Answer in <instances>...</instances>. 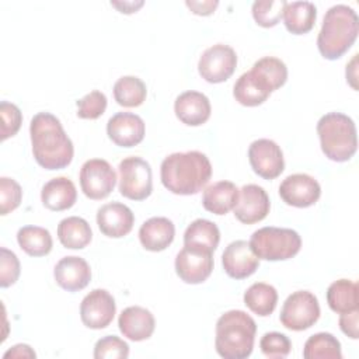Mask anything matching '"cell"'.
<instances>
[{"label":"cell","mask_w":359,"mask_h":359,"mask_svg":"<svg viewBox=\"0 0 359 359\" xmlns=\"http://www.w3.org/2000/svg\"><path fill=\"white\" fill-rule=\"evenodd\" d=\"M29 136L34 158L45 170H62L72 163L73 143L60 121L50 112H38L32 116Z\"/></svg>","instance_id":"1"},{"label":"cell","mask_w":359,"mask_h":359,"mask_svg":"<svg viewBox=\"0 0 359 359\" xmlns=\"http://www.w3.org/2000/svg\"><path fill=\"white\" fill-rule=\"evenodd\" d=\"M163 185L175 195H195L212 177V164L206 154L191 150L167 156L160 167Z\"/></svg>","instance_id":"2"},{"label":"cell","mask_w":359,"mask_h":359,"mask_svg":"<svg viewBox=\"0 0 359 359\" xmlns=\"http://www.w3.org/2000/svg\"><path fill=\"white\" fill-rule=\"evenodd\" d=\"M359 32L356 11L346 4H335L325 11L317 36V48L328 60L339 59L353 45Z\"/></svg>","instance_id":"3"},{"label":"cell","mask_w":359,"mask_h":359,"mask_svg":"<svg viewBox=\"0 0 359 359\" xmlns=\"http://www.w3.org/2000/svg\"><path fill=\"white\" fill-rule=\"evenodd\" d=\"M257 324L243 310H229L216 323V352L224 359H245L252 353Z\"/></svg>","instance_id":"4"},{"label":"cell","mask_w":359,"mask_h":359,"mask_svg":"<svg viewBox=\"0 0 359 359\" xmlns=\"http://www.w3.org/2000/svg\"><path fill=\"white\" fill-rule=\"evenodd\" d=\"M321 150L332 161L344 163L353 157L358 149L356 125L342 112H328L317 122Z\"/></svg>","instance_id":"5"},{"label":"cell","mask_w":359,"mask_h":359,"mask_svg":"<svg viewBox=\"0 0 359 359\" xmlns=\"http://www.w3.org/2000/svg\"><path fill=\"white\" fill-rule=\"evenodd\" d=\"M250 245L259 259L285 261L293 258L302 247V238L296 230L266 226L255 230Z\"/></svg>","instance_id":"6"},{"label":"cell","mask_w":359,"mask_h":359,"mask_svg":"<svg viewBox=\"0 0 359 359\" xmlns=\"http://www.w3.org/2000/svg\"><path fill=\"white\" fill-rule=\"evenodd\" d=\"M119 192L132 201H143L153 191L151 167L137 156L123 158L119 165Z\"/></svg>","instance_id":"7"},{"label":"cell","mask_w":359,"mask_h":359,"mask_svg":"<svg viewBox=\"0 0 359 359\" xmlns=\"http://www.w3.org/2000/svg\"><path fill=\"white\" fill-rule=\"evenodd\" d=\"M320 317L317 297L309 290H297L285 300L279 320L282 325L292 331H304L314 325Z\"/></svg>","instance_id":"8"},{"label":"cell","mask_w":359,"mask_h":359,"mask_svg":"<svg viewBox=\"0 0 359 359\" xmlns=\"http://www.w3.org/2000/svg\"><path fill=\"white\" fill-rule=\"evenodd\" d=\"M79 180L83 194L90 199L98 201L114 191L116 174L107 160L91 158L81 165Z\"/></svg>","instance_id":"9"},{"label":"cell","mask_w":359,"mask_h":359,"mask_svg":"<svg viewBox=\"0 0 359 359\" xmlns=\"http://www.w3.org/2000/svg\"><path fill=\"white\" fill-rule=\"evenodd\" d=\"M237 66L236 50L224 43L208 48L198 62V72L208 83H223L231 77Z\"/></svg>","instance_id":"10"},{"label":"cell","mask_w":359,"mask_h":359,"mask_svg":"<svg viewBox=\"0 0 359 359\" xmlns=\"http://www.w3.org/2000/svg\"><path fill=\"white\" fill-rule=\"evenodd\" d=\"M116 304L112 294L105 289H94L84 296L80 304V318L91 330L108 327L115 316Z\"/></svg>","instance_id":"11"},{"label":"cell","mask_w":359,"mask_h":359,"mask_svg":"<svg viewBox=\"0 0 359 359\" xmlns=\"http://www.w3.org/2000/svg\"><path fill=\"white\" fill-rule=\"evenodd\" d=\"M213 252L187 247L175 257V272L181 280L191 285L205 282L213 271Z\"/></svg>","instance_id":"12"},{"label":"cell","mask_w":359,"mask_h":359,"mask_svg":"<svg viewBox=\"0 0 359 359\" xmlns=\"http://www.w3.org/2000/svg\"><path fill=\"white\" fill-rule=\"evenodd\" d=\"M248 160L255 174L265 180L279 177L285 168L283 153L271 139H257L248 147Z\"/></svg>","instance_id":"13"},{"label":"cell","mask_w":359,"mask_h":359,"mask_svg":"<svg viewBox=\"0 0 359 359\" xmlns=\"http://www.w3.org/2000/svg\"><path fill=\"white\" fill-rule=\"evenodd\" d=\"M279 195L285 203L294 208H309L314 205L320 195L318 181L304 172L287 175L279 185Z\"/></svg>","instance_id":"14"},{"label":"cell","mask_w":359,"mask_h":359,"mask_svg":"<svg viewBox=\"0 0 359 359\" xmlns=\"http://www.w3.org/2000/svg\"><path fill=\"white\" fill-rule=\"evenodd\" d=\"M271 209L266 191L257 184H247L238 189V199L233 208L234 216L244 224L264 220Z\"/></svg>","instance_id":"15"},{"label":"cell","mask_w":359,"mask_h":359,"mask_svg":"<svg viewBox=\"0 0 359 359\" xmlns=\"http://www.w3.org/2000/svg\"><path fill=\"white\" fill-rule=\"evenodd\" d=\"M222 264L230 278L245 279L258 269L259 258L254 254L248 241L236 240L224 248Z\"/></svg>","instance_id":"16"},{"label":"cell","mask_w":359,"mask_h":359,"mask_svg":"<svg viewBox=\"0 0 359 359\" xmlns=\"http://www.w3.org/2000/svg\"><path fill=\"white\" fill-rule=\"evenodd\" d=\"M143 119L132 112H118L107 122L108 137L121 147H133L144 137Z\"/></svg>","instance_id":"17"},{"label":"cell","mask_w":359,"mask_h":359,"mask_svg":"<svg viewBox=\"0 0 359 359\" xmlns=\"http://www.w3.org/2000/svg\"><path fill=\"white\" fill-rule=\"evenodd\" d=\"M135 215L121 202H109L97 210V224L101 233L111 238H121L130 233Z\"/></svg>","instance_id":"18"},{"label":"cell","mask_w":359,"mask_h":359,"mask_svg":"<svg viewBox=\"0 0 359 359\" xmlns=\"http://www.w3.org/2000/svg\"><path fill=\"white\" fill-rule=\"evenodd\" d=\"M56 283L67 292H79L91 280V269L88 262L76 255L63 257L53 269Z\"/></svg>","instance_id":"19"},{"label":"cell","mask_w":359,"mask_h":359,"mask_svg":"<svg viewBox=\"0 0 359 359\" xmlns=\"http://www.w3.org/2000/svg\"><path fill=\"white\" fill-rule=\"evenodd\" d=\"M177 118L188 126H199L205 123L212 112L209 98L199 91H184L174 102Z\"/></svg>","instance_id":"20"},{"label":"cell","mask_w":359,"mask_h":359,"mask_svg":"<svg viewBox=\"0 0 359 359\" xmlns=\"http://www.w3.org/2000/svg\"><path fill=\"white\" fill-rule=\"evenodd\" d=\"M119 331L130 341L139 342L149 339L156 327L154 316L144 307L130 306L122 310L118 318Z\"/></svg>","instance_id":"21"},{"label":"cell","mask_w":359,"mask_h":359,"mask_svg":"<svg viewBox=\"0 0 359 359\" xmlns=\"http://www.w3.org/2000/svg\"><path fill=\"white\" fill-rule=\"evenodd\" d=\"M175 226L163 216L150 217L139 229V240L142 245L153 252L165 250L174 240Z\"/></svg>","instance_id":"22"},{"label":"cell","mask_w":359,"mask_h":359,"mask_svg":"<svg viewBox=\"0 0 359 359\" xmlns=\"http://www.w3.org/2000/svg\"><path fill=\"white\" fill-rule=\"evenodd\" d=\"M77 199V191L72 180L67 177H56L49 180L41 191L43 206L53 212L70 209Z\"/></svg>","instance_id":"23"},{"label":"cell","mask_w":359,"mask_h":359,"mask_svg":"<svg viewBox=\"0 0 359 359\" xmlns=\"http://www.w3.org/2000/svg\"><path fill=\"white\" fill-rule=\"evenodd\" d=\"M238 188L231 181H217L208 185L202 195L203 208L215 215L229 213L237 203Z\"/></svg>","instance_id":"24"},{"label":"cell","mask_w":359,"mask_h":359,"mask_svg":"<svg viewBox=\"0 0 359 359\" xmlns=\"http://www.w3.org/2000/svg\"><path fill=\"white\" fill-rule=\"evenodd\" d=\"M282 17L289 32L302 35L307 34L314 27L317 8L311 1H286Z\"/></svg>","instance_id":"25"},{"label":"cell","mask_w":359,"mask_h":359,"mask_svg":"<svg viewBox=\"0 0 359 359\" xmlns=\"http://www.w3.org/2000/svg\"><path fill=\"white\" fill-rule=\"evenodd\" d=\"M57 238L65 248L81 250L90 244L93 231L86 219L79 216H69L59 222Z\"/></svg>","instance_id":"26"},{"label":"cell","mask_w":359,"mask_h":359,"mask_svg":"<svg viewBox=\"0 0 359 359\" xmlns=\"http://www.w3.org/2000/svg\"><path fill=\"white\" fill-rule=\"evenodd\" d=\"M268 86L251 70L243 73L233 87V95L244 107L261 105L269 97Z\"/></svg>","instance_id":"27"},{"label":"cell","mask_w":359,"mask_h":359,"mask_svg":"<svg viewBox=\"0 0 359 359\" xmlns=\"http://www.w3.org/2000/svg\"><path fill=\"white\" fill-rule=\"evenodd\" d=\"M220 241L219 227L208 219L194 220L184 233V245L213 252Z\"/></svg>","instance_id":"28"},{"label":"cell","mask_w":359,"mask_h":359,"mask_svg":"<svg viewBox=\"0 0 359 359\" xmlns=\"http://www.w3.org/2000/svg\"><path fill=\"white\" fill-rule=\"evenodd\" d=\"M327 303L338 314L359 309L358 285L349 279H338L327 289Z\"/></svg>","instance_id":"29"},{"label":"cell","mask_w":359,"mask_h":359,"mask_svg":"<svg viewBox=\"0 0 359 359\" xmlns=\"http://www.w3.org/2000/svg\"><path fill=\"white\" fill-rule=\"evenodd\" d=\"M278 303L276 289L265 282H255L244 292V304L257 316L268 317Z\"/></svg>","instance_id":"30"},{"label":"cell","mask_w":359,"mask_h":359,"mask_svg":"<svg viewBox=\"0 0 359 359\" xmlns=\"http://www.w3.org/2000/svg\"><path fill=\"white\" fill-rule=\"evenodd\" d=\"M17 241L21 250L31 257L48 255L53 245L49 230L39 226L21 227L17 233Z\"/></svg>","instance_id":"31"},{"label":"cell","mask_w":359,"mask_h":359,"mask_svg":"<svg viewBox=\"0 0 359 359\" xmlns=\"http://www.w3.org/2000/svg\"><path fill=\"white\" fill-rule=\"evenodd\" d=\"M146 84L136 76H122L114 84V98L122 107H139L146 100Z\"/></svg>","instance_id":"32"},{"label":"cell","mask_w":359,"mask_h":359,"mask_svg":"<svg viewBox=\"0 0 359 359\" xmlns=\"http://www.w3.org/2000/svg\"><path fill=\"white\" fill-rule=\"evenodd\" d=\"M304 359H341V344L330 332H317L304 344L303 348Z\"/></svg>","instance_id":"33"},{"label":"cell","mask_w":359,"mask_h":359,"mask_svg":"<svg viewBox=\"0 0 359 359\" xmlns=\"http://www.w3.org/2000/svg\"><path fill=\"white\" fill-rule=\"evenodd\" d=\"M272 91L282 87L287 80V67L283 60L275 56H264L258 59L251 69Z\"/></svg>","instance_id":"34"},{"label":"cell","mask_w":359,"mask_h":359,"mask_svg":"<svg viewBox=\"0 0 359 359\" xmlns=\"http://www.w3.org/2000/svg\"><path fill=\"white\" fill-rule=\"evenodd\" d=\"M285 3H286L285 0L254 1L251 10H252V17H254L255 22L265 28L275 27L282 18Z\"/></svg>","instance_id":"35"},{"label":"cell","mask_w":359,"mask_h":359,"mask_svg":"<svg viewBox=\"0 0 359 359\" xmlns=\"http://www.w3.org/2000/svg\"><path fill=\"white\" fill-rule=\"evenodd\" d=\"M129 356V345L115 335L100 338L94 346L95 359H126Z\"/></svg>","instance_id":"36"},{"label":"cell","mask_w":359,"mask_h":359,"mask_svg":"<svg viewBox=\"0 0 359 359\" xmlns=\"http://www.w3.org/2000/svg\"><path fill=\"white\" fill-rule=\"evenodd\" d=\"M77 116L81 119H97L107 109V97L98 90L86 94L77 102Z\"/></svg>","instance_id":"37"},{"label":"cell","mask_w":359,"mask_h":359,"mask_svg":"<svg viewBox=\"0 0 359 359\" xmlns=\"http://www.w3.org/2000/svg\"><path fill=\"white\" fill-rule=\"evenodd\" d=\"M22 199V189L20 184L8 177L0 178V215L6 216L17 209Z\"/></svg>","instance_id":"38"},{"label":"cell","mask_w":359,"mask_h":359,"mask_svg":"<svg viewBox=\"0 0 359 359\" xmlns=\"http://www.w3.org/2000/svg\"><path fill=\"white\" fill-rule=\"evenodd\" d=\"M259 348L266 358H286L290 353L292 342L285 334L272 331L262 335Z\"/></svg>","instance_id":"39"},{"label":"cell","mask_w":359,"mask_h":359,"mask_svg":"<svg viewBox=\"0 0 359 359\" xmlns=\"http://www.w3.org/2000/svg\"><path fill=\"white\" fill-rule=\"evenodd\" d=\"M1 115V140L13 137L21 128L22 114L20 108L8 101H1L0 104Z\"/></svg>","instance_id":"40"},{"label":"cell","mask_w":359,"mask_h":359,"mask_svg":"<svg viewBox=\"0 0 359 359\" xmlns=\"http://www.w3.org/2000/svg\"><path fill=\"white\" fill-rule=\"evenodd\" d=\"M20 261L17 255L7 250L6 247L0 248V286L8 287L14 285L20 276Z\"/></svg>","instance_id":"41"},{"label":"cell","mask_w":359,"mask_h":359,"mask_svg":"<svg viewBox=\"0 0 359 359\" xmlns=\"http://www.w3.org/2000/svg\"><path fill=\"white\" fill-rule=\"evenodd\" d=\"M358 318H359V309L349 311V313H342L339 317V328L341 331L348 335L352 339L359 338V331H358Z\"/></svg>","instance_id":"42"},{"label":"cell","mask_w":359,"mask_h":359,"mask_svg":"<svg viewBox=\"0 0 359 359\" xmlns=\"http://www.w3.org/2000/svg\"><path fill=\"white\" fill-rule=\"evenodd\" d=\"M185 4L191 8L194 14L198 15H209L215 11V8L219 6L217 0H205V1H196V0H187Z\"/></svg>","instance_id":"43"},{"label":"cell","mask_w":359,"mask_h":359,"mask_svg":"<svg viewBox=\"0 0 359 359\" xmlns=\"http://www.w3.org/2000/svg\"><path fill=\"white\" fill-rule=\"evenodd\" d=\"M35 356H36L35 351L27 344H17V345L11 346L8 351H6L3 355L4 359H7V358H35Z\"/></svg>","instance_id":"44"},{"label":"cell","mask_w":359,"mask_h":359,"mask_svg":"<svg viewBox=\"0 0 359 359\" xmlns=\"http://www.w3.org/2000/svg\"><path fill=\"white\" fill-rule=\"evenodd\" d=\"M111 4L114 7H116L121 13H125V14H130V13H135L139 7L143 6V1H111Z\"/></svg>","instance_id":"45"},{"label":"cell","mask_w":359,"mask_h":359,"mask_svg":"<svg viewBox=\"0 0 359 359\" xmlns=\"http://www.w3.org/2000/svg\"><path fill=\"white\" fill-rule=\"evenodd\" d=\"M356 59H358V55H353L352 62H351L349 65H346V80L351 83V86H352L353 88H356V86H355V83H353V80H356V74H355V70H356V67H355Z\"/></svg>","instance_id":"46"}]
</instances>
